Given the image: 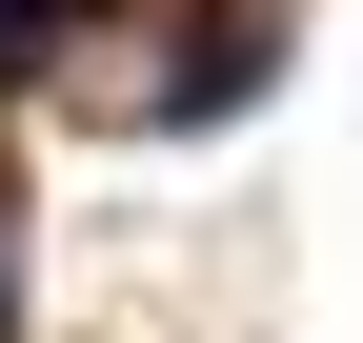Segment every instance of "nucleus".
<instances>
[{"label":"nucleus","instance_id":"nucleus-1","mask_svg":"<svg viewBox=\"0 0 363 343\" xmlns=\"http://www.w3.org/2000/svg\"><path fill=\"white\" fill-rule=\"evenodd\" d=\"M262 61H283L262 21H202V40L162 61V121H242V101H262Z\"/></svg>","mask_w":363,"mask_h":343},{"label":"nucleus","instance_id":"nucleus-2","mask_svg":"<svg viewBox=\"0 0 363 343\" xmlns=\"http://www.w3.org/2000/svg\"><path fill=\"white\" fill-rule=\"evenodd\" d=\"M40 21H81V0H0V61H21V40H40Z\"/></svg>","mask_w":363,"mask_h":343}]
</instances>
